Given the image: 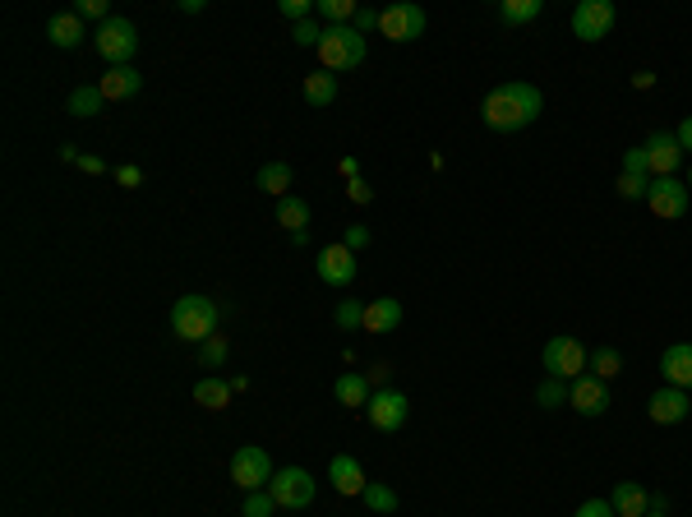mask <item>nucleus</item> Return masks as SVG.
<instances>
[{"mask_svg": "<svg viewBox=\"0 0 692 517\" xmlns=\"http://www.w3.org/2000/svg\"><path fill=\"white\" fill-rule=\"evenodd\" d=\"M540 111H545V93L526 79H508V84L490 88V97L480 102V121L494 134H517L536 121Z\"/></svg>", "mask_w": 692, "mask_h": 517, "instance_id": "f257e3e1", "label": "nucleus"}, {"mask_svg": "<svg viewBox=\"0 0 692 517\" xmlns=\"http://www.w3.org/2000/svg\"><path fill=\"white\" fill-rule=\"evenodd\" d=\"M370 56V42L365 33H356V24H337V28H323V42H319V61L328 74H342V70H360Z\"/></svg>", "mask_w": 692, "mask_h": 517, "instance_id": "f03ea898", "label": "nucleus"}, {"mask_svg": "<svg viewBox=\"0 0 692 517\" xmlns=\"http://www.w3.org/2000/svg\"><path fill=\"white\" fill-rule=\"evenodd\" d=\"M217 319H222V310L208 296H180L171 305V333L185 342H208L217 333Z\"/></svg>", "mask_w": 692, "mask_h": 517, "instance_id": "7ed1b4c3", "label": "nucleus"}, {"mask_svg": "<svg viewBox=\"0 0 692 517\" xmlns=\"http://www.w3.org/2000/svg\"><path fill=\"white\" fill-rule=\"evenodd\" d=\"M540 361H545V374H554V379H568V384H573V379H582V374L591 370V351H586L577 337L554 333L545 342V356H540Z\"/></svg>", "mask_w": 692, "mask_h": 517, "instance_id": "20e7f679", "label": "nucleus"}, {"mask_svg": "<svg viewBox=\"0 0 692 517\" xmlns=\"http://www.w3.org/2000/svg\"><path fill=\"white\" fill-rule=\"evenodd\" d=\"M93 47H97V56H102L107 65H130L134 51H139V28H134L130 19L111 14L107 24H97Z\"/></svg>", "mask_w": 692, "mask_h": 517, "instance_id": "39448f33", "label": "nucleus"}, {"mask_svg": "<svg viewBox=\"0 0 692 517\" xmlns=\"http://www.w3.org/2000/svg\"><path fill=\"white\" fill-rule=\"evenodd\" d=\"M231 481H236L245 494L268 490V481H273V457L263 453L259 444L236 448V457H231Z\"/></svg>", "mask_w": 692, "mask_h": 517, "instance_id": "423d86ee", "label": "nucleus"}, {"mask_svg": "<svg viewBox=\"0 0 692 517\" xmlns=\"http://www.w3.org/2000/svg\"><path fill=\"white\" fill-rule=\"evenodd\" d=\"M314 476L305 467H282L273 471V481H268V494L277 499V508H310L314 504Z\"/></svg>", "mask_w": 692, "mask_h": 517, "instance_id": "0eeeda50", "label": "nucleus"}, {"mask_svg": "<svg viewBox=\"0 0 692 517\" xmlns=\"http://www.w3.org/2000/svg\"><path fill=\"white\" fill-rule=\"evenodd\" d=\"M425 24H430V14L420 10V5H411V0H397V5H388V10H383L379 33L388 37L393 47H402V42H416V37L425 33Z\"/></svg>", "mask_w": 692, "mask_h": 517, "instance_id": "6e6552de", "label": "nucleus"}, {"mask_svg": "<svg viewBox=\"0 0 692 517\" xmlns=\"http://www.w3.org/2000/svg\"><path fill=\"white\" fill-rule=\"evenodd\" d=\"M646 204H651V213L656 217H665V222H679V217H688L692 194H688V185H683L679 176H656L651 190H646Z\"/></svg>", "mask_w": 692, "mask_h": 517, "instance_id": "1a4fd4ad", "label": "nucleus"}, {"mask_svg": "<svg viewBox=\"0 0 692 517\" xmlns=\"http://www.w3.org/2000/svg\"><path fill=\"white\" fill-rule=\"evenodd\" d=\"M314 273L323 277V287H351L356 282V273H360V254L356 250H346L342 241L337 245H323L319 250V264H314Z\"/></svg>", "mask_w": 692, "mask_h": 517, "instance_id": "9d476101", "label": "nucleus"}, {"mask_svg": "<svg viewBox=\"0 0 692 517\" xmlns=\"http://www.w3.org/2000/svg\"><path fill=\"white\" fill-rule=\"evenodd\" d=\"M614 24H619V10H614L609 0H582L573 10V33L582 37V42H605V37L614 33Z\"/></svg>", "mask_w": 692, "mask_h": 517, "instance_id": "9b49d317", "label": "nucleus"}, {"mask_svg": "<svg viewBox=\"0 0 692 517\" xmlns=\"http://www.w3.org/2000/svg\"><path fill=\"white\" fill-rule=\"evenodd\" d=\"M365 416H370L374 430L383 434H397L406 425V416H411V402H406V393H397V388H374L370 407H365Z\"/></svg>", "mask_w": 692, "mask_h": 517, "instance_id": "f8f14e48", "label": "nucleus"}, {"mask_svg": "<svg viewBox=\"0 0 692 517\" xmlns=\"http://www.w3.org/2000/svg\"><path fill=\"white\" fill-rule=\"evenodd\" d=\"M568 407H573L577 416H605V411H609V384L586 370L582 379L568 384Z\"/></svg>", "mask_w": 692, "mask_h": 517, "instance_id": "ddd939ff", "label": "nucleus"}, {"mask_svg": "<svg viewBox=\"0 0 692 517\" xmlns=\"http://www.w3.org/2000/svg\"><path fill=\"white\" fill-rule=\"evenodd\" d=\"M642 148H646V167H651V181H656V176H679V167H683V148H679V139H674V134L656 130Z\"/></svg>", "mask_w": 692, "mask_h": 517, "instance_id": "4468645a", "label": "nucleus"}, {"mask_svg": "<svg viewBox=\"0 0 692 517\" xmlns=\"http://www.w3.org/2000/svg\"><path fill=\"white\" fill-rule=\"evenodd\" d=\"M688 407H692V393H683V388H656L651 393V402H646V416L656 425H679L688 421Z\"/></svg>", "mask_w": 692, "mask_h": 517, "instance_id": "2eb2a0df", "label": "nucleus"}, {"mask_svg": "<svg viewBox=\"0 0 692 517\" xmlns=\"http://www.w3.org/2000/svg\"><path fill=\"white\" fill-rule=\"evenodd\" d=\"M328 481H333L337 494H346V499H356V494H365V467H360L351 453H337L333 462H328Z\"/></svg>", "mask_w": 692, "mask_h": 517, "instance_id": "dca6fc26", "label": "nucleus"}, {"mask_svg": "<svg viewBox=\"0 0 692 517\" xmlns=\"http://www.w3.org/2000/svg\"><path fill=\"white\" fill-rule=\"evenodd\" d=\"M660 374H665L669 388L692 393V342H674V347L660 356Z\"/></svg>", "mask_w": 692, "mask_h": 517, "instance_id": "f3484780", "label": "nucleus"}, {"mask_svg": "<svg viewBox=\"0 0 692 517\" xmlns=\"http://www.w3.org/2000/svg\"><path fill=\"white\" fill-rule=\"evenodd\" d=\"M97 88H102L107 102H130V97H139V88H144V74L134 70V65H111Z\"/></svg>", "mask_w": 692, "mask_h": 517, "instance_id": "a211bd4d", "label": "nucleus"}, {"mask_svg": "<svg viewBox=\"0 0 692 517\" xmlns=\"http://www.w3.org/2000/svg\"><path fill=\"white\" fill-rule=\"evenodd\" d=\"M609 504H614V513L619 517H646L651 513V490L637 481H619L614 485V494H609Z\"/></svg>", "mask_w": 692, "mask_h": 517, "instance_id": "6ab92c4d", "label": "nucleus"}, {"mask_svg": "<svg viewBox=\"0 0 692 517\" xmlns=\"http://www.w3.org/2000/svg\"><path fill=\"white\" fill-rule=\"evenodd\" d=\"M333 397H337V402H342V407L360 411V407H370L374 384H370V379H365V374H360V370H346V374H337Z\"/></svg>", "mask_w": 692, "mask_h": 517, "instance_id": "aec40b11", "label": "nucleus"}, {"mask_svg": "<svg viewBox=\"0 0 692 517\" xmlns=\"http://www.w3.org/2000/svg\"><path fill=\"white\" fill-rule=\"evenodd\" d=\"M47 37H51V47H60V51H74L79 42H84V19L74 10H60V14H51V24H47Z\"/></svg>", "mask_w": 692, "mask_h": 517, "instance_id": "412c9836", "label": "nucleus"}, {"mask_svg": "<svg viewBox=\"0 0 692 517\" xmlns=\"http://www.w3.org/2000/svg\"><path fill=\"white\" fill-rule=\"evenodd\" d=\"M402 324V301L397 296H379L365 305V333H393Z\"/></svg>", "mask_w": 692, "mask_h": 517, "instance_id": "4be33fe9", "label": "nucleus"}, {"mask_svg": "<svg viewBox=\"0 0 692 517\" xmlns=\"http://www.w3.org/2000/svg\"><path fill=\"white\" fill-rule=\"evenodd\" d=\"M194 402H199V407H208V411H227L231 407V379H199V384H194Z\"/></svg>", "mask_w": 692, "mask_h": 517, "instance_id": "5701e85b", "label": "nucleus"}, {"mask_svg": "<svg viewBox=\"0 0 692 517\" xmlns=\"http://www.w3.org/2000/svg\"><path fill=\"white\" fill-rule=\"evenodd\" d=\"M305 102H310V107H333L337 102V74H328V70L305 74Z\"/></svg>", "mask_w": 692, "mask_h": 517, "instance_id": "b1692460", "label": "nucleus"}, {"mask_svg": "<svg viewBox=\"0 0 692 517\" xmlns=\"http://www.w3.org/2000/svg\"><path fill=\"white\" fill-rule=\"evenodd\" d=\"M102 102H107V97H102V88H97V84H79L70 97H65V111H70V116H79V121H88V116H97V111H102Z\"/></svg>", "mask_w": 692, "mask_h": 517, "instance_id": "393cba45", "label": "nucleus"}, {"mask_svg": "<svg viewBox=\"0 0 692 517\" xmlns=\"http://www.w3.org/2000/svg\"><path fill=\"white\" fill-rule=\"evenodd\" d=\"M291 181H296V176H291L287 162H268V167L259 171V190H263V194H273V199H287V194H291Z\"/></svg>", "mask_w": 692, "mask_h": 517, "instance_id": "a878e982", "label": "nucleus"}, {"mask_svg": "<svg viewBox=\"0 0 692 517\" xmlns=\"http://www.w3.org/2000/svg\"><path fill=\"white\" fill-rule=\"evenodd\" d=\"M277 222L296 236V231H305V222H310V204L300 199V194H287V199H277Z\"/></svg>", "mask_w": 692, "mask_h": 517, "instance_id": "bb28decb", "label": "nucleus"}, {"mask_svg": "<svg viewBox=\"0 0 692 517\" xmlns=\"http://www.w3.org/2000/svg\"><path fill=\"white\" fill-rule=\"evenodd\" d=\"M314 14H323V28H337V24H356L360 5L356 0H314Z\"/></svg>", "mask_w": 692, "mask_h": 517, "instance_id": "cd10ccee", "label": "nucleus"}, {"mask_svg": "<svg viewBox=\"0 0 692 517\" xmlns=\"http://www.w3.org/2000/svg\"><path fill=\"white\" fill-rule=\"evenodd\" d=\"M591 374H596V379H619L623 374V356H619V347H596L591 351Z\"/></svg>", "mask_w": 692, "mask_h": 517, "instance_id": "c85d7f7f", "label": "nucleus"}, {"mask_svg": "<svg viewBox=\"0 0 692 517\" xmlns=\"http://www.w3.org/2000/svg\"><path fill=\"white\" fill-rule=\"evenodd\" d=\"M540 0H503L499 5V19L503 24H531V19H540Z\"/></svg>", "mask_w": 692, "mask_h": 517, "instance_id": "c756f323", "label": "nucleus"}, {"mask_svg": "<svg viewBox=\"0 0 692 517\" xmlns=\"http://www.w3.org/2000/svg\"><path fill=\"white\" fill-rule=\"evenodd\" d=\"M536 402L545 411L563 407V402H568V379H554V374H545V379H540V388H536Z\"/></svg>", "mask_w": 692, "mask_h": 517, "instance_id": "7c9ffc66", "label": "nucleus"}, {"mask_svg": "<svg viewBox=\"0 0 692 517\" xmlns=\"http://www.w3.org/2000/svg\"><path fill=\"white\" fill-rule=\"evenodd\" d=\"M365 508H374V513H397V490H388V485H379V481H370L365 485Z\"/></svg>", "mask_w": 692, "mask_h": 517, "instance_id": "2f4dec72", "label": "nucleus"}, {"mask_svg": "<svg viewBox=\"0 0 692 517\" xmlns=\"http://www.w3.org/2000/svg\"><path fill=\"white\" fill-rule=\"evenodd\" d=\"M227 337L213 333L208 342H199V365H208V370H222V361H227Z\"/></svg>", "mask_w": 692, "mask_h": 517, "instance_id": "473e14b6", "label": "nucleus"}, {"mask_svg": "<svg viewBox=\"0 0 692 517\" xmlns=\"http://www.w3.org/2000/svg\"><path fill=\"white\" fill-rule=\"evenodd\" d=\"M333 319H337V328H365V305L356 296H346V301H337Z\"/></svg>", "mask_w": 692, "mask_h": 517, "instance_id": "72a5a7b5", "label": "nucleus"}, {"mask_svg": "<svg viewBox=\"0 0 692 517\" xmlns=\"http://www.w3.org/2000/svg\"><path fill=\"white\" fill-rule=\"evenodd\" d=\"M273 513H277V499L268 490L245 494V508H240V517H273Z\"/></svg>", "mask_w": 692, "mask_h": 517, "instance_id": "f704fd0d", "label": "nucleus"}, {"mask_svg": "<svg viewBox=\"0 0 692 517\" xmlns=\"http://www.w3.org/2000/svg\"><path fill=\"white\" fill-rule=\"evenodd\" d=\"M614 190H619V199H646V190H651V176H623V171H619Z\"/></svg>", "mask_w": 692, "mask_h": 517, "instance_id": "c9c22d12", "label": "nucleus"}, {"mask_svg": "<svg viewBox=\"0 0 692 517\" xmlns=\"http://www.w3.org/2000/svg\"><path fill=\"white\" fill-rule=\"evenodd\" d=\"M277 14L291 19V24H305V19L314 14V0H277Z\"/></svg>", "mask_w": 692, "mask_h": 517, "instance_id": "e433bc0d", "label": "nucleus"}, {"mask_svg": "<svg viewBox=\"0 0 692 517\" xmlns=\"http://www.w3.org/2000/svg\"><path fill=\"white\" fill-rule=\"evenodd\" d=\"M291 37H296V47H314V51H319V42H323V24L305 19V24L291 28Z\"/></svg>", "mask_w": 692, "mask_h": 517, "instance_id": "4c0bfd02", "label": "nucleus"}, {"mask_svg": "<svg viewBox=\"0 0 692 517\" xmlns=\"http://www.w3.org/2000/svg\"><path fill=\"white\" fill-rule=\"evenodd\" d=\"M623 176H651V167H646V148H628V153H623Z\"/></svg>", "mask_w": 692, "mask_h": 517, "instance_id": "58836bf2", "label": "nucleus"}, {"mask_svg": "<svg viewBox=\"0 0 692 517\" xmlns=\"http://www.w3.org/2000/svg\"><path fill=\"white\" fill-rule=\"evenodd\" d=\"M346 199H351V204H360V208H365V204H370V199H374V185L365 181V176H356V181H346Z\"/></svg>", "mask_w": 692, "mask_h": 517, "instance_id": "ea45409f", "label": "nucleus"}, {"mask_svg": "<svg viewBox=\"0 0 692 517\" xmlns=\"http://www.w3.org/2000/svg\"><path fill=\"white\" fill-rule=\"evenodd\" d=\"M79 19H97V24H107L111 19V10H107V0H79Z\"/></svg>", "mask_w": 692, "mask_h": 517, "instance_id": "a19ab883", "label": "nucleus"}, {"mask_svg": "<svg viewBox=\"0 0 692 517\" xmlns=\"http://www.w3.org/2000/svg\"><path fill=\"white\" fill-rule=\"evenodd\" d=\"M573 517H619V513H614V504H609V499H586V504L577 508Z\"/></svg>", "mask_w": 692, "mask_h": 517, "instance_id": "79ce46f5", "label": "nucleus"}, {"mask_svg": "<svg viewBox=\"0 0 692 517\" xmlns=\"http://www.w3.org/2000/svg\"><path fill=\"white\" fill-rule=\"evenodd\" d=\"M342 245H346V250H365V245H370V227H360V222H356V227H346V236H342Z\"/></svg>", "mask_w": 692, "mask_h": 517, "instance_id": "37998d69", "label": "nucleus"}, {"mask_svg": "<svg viewBox=\"0 0 692 517\" xmlns=\"http://www.w3.org/2000/svg\"><path fill=\"white\" fill-rule=\"evenodd\" d=\"M116 181L125 185V190H139V185H144V171L134 167V162H125V167H116Z\"/></svg>", "mask_w": 692, "mask_h": 517, "instance_id": "c03bdc74", "label": "nucleus"}, {"mask_svg": "<svg viewBox=\"0 0 692 517\" xmlns=\"http://www.w3.org/2000/svg\"><path fill=\"white\" fill-rule=\"evenodd\" d=\"M383 24V10H360L356 14V33H379Z\"/></svg>", "mask_w": 692, "mask_h": 517, "instance_id": "a18cd8bd", "label": "nucleus"}, {"mask_svg": "<svg viewBox=\"0 0 692 517\" xmlns=\"http://www.w3.org/2000/svg\"><path fill=\"white\" fill-rule=\"evenodd\" d=\"M74 167L84 171V176H102V171H107V162H102V157H93V153H84L79 162H74Z\"/></svg>", "mask_w": 692, "mask_h": 517, "instance_id": "49530a36", "label": "nucleus"}, {"mask_svg": "<svg viewBox=\"0 0 692 517\" xmlns=\"http://www.w3.org/2000/svg\"><path fill=\"white\" fill-rule=\"evenodd\" d=\"M674 139H679V148H683V153H692V116L679 125V130H674Z\"/></svg>", "mask_w": 692, "mask_h": 517, "instance_id": "de8ad7c7", "label": "nucleus"}, {"mask_svg": "<svg viewBox=\"0 0 692 517\" xmlns=\"http://www.w3.org/2000/svg\"><path fill=\"white\" fill-rule=\"evenodd\" d=\"M337 171H342L346 181H356V176H360V162H356V157H342V162H337Z\"/></svg>", "mask_w": 692, "mask_h": 517, "instance_id": "09e8293b", "label": "nucleus"}, {"mask_svg": "<svg viewBox=\"0 0 692 517\" xmlns=\"http://www.w3.org/2000/svg\"><path fill=\"white\" fill-rule=\"evenodd\" d=\"M633 88H642V93H646V88H656V74H651V70H637L633 74Z\"/></svg>", "mask_w": 692, "mask_h": 517, "instance_id": "8fccbe9b", "label": "nucleus"}, {"mask_svg": "<svg viewBox=\"0 0 692 517\" xmlns=\"http://www.w3.org/2000/svg\"><path fill=\"white\" fill-rule=\"evenodd\" d=\"M365 379H370V384H388V365H383V361H379V365H374V370H370V374H365Z\"/></svg>", "mask_w": 692, "mask_h": 517, "instance_id": "3c124183", "label": "nucleus"}, {"mask_svg": "<svg viewBox=\"0 0 692 517\" xmlns=\"http://www.w3.org/2000/svg\"><path fill=\"white\" fill-rule=\"evenodd\" d=\"M683 185H688V194H692V167H688V181H683Z\"/></svg>", "mask_w": 692, "mask_h": 517, "instance_id": "603ef678", "label": "nucleus"}, {"mask_svg": "<svg viewBox=\"0 0 692 517\" xmlns=\"http://www.w3.org/2000/svg\"><path fill=\"white\" fill-rule=\"evenodd\" d=\"M646 517H665V513H646Z\"/></svg>", "mask_w": 692, "mask_h": 517, "instance_id": "864d4df0", "label": "nucleus"}, {"mask_svg": "<svg viewBox=\"0 0 692 517\" xmlns=\"http://www.w3.org/2000/svg\"><path fill=\"white\" fill-rule=\"evenodd\" d=\"M688 421H692V407H688Z\"/></svg>", "mask_w": 692, "mask_h": 517, "instance_id": "5fc2aeb1", "label": "nucleus"}]
</instances>
